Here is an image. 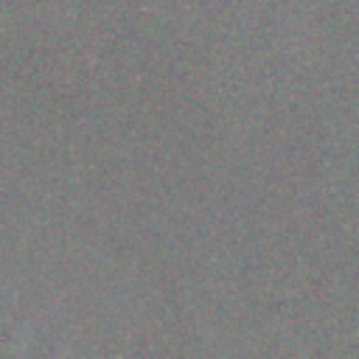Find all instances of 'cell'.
I'll list each match as a JSON object with an SVG mask.
<instances>
[]
</instances>
